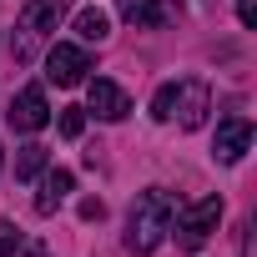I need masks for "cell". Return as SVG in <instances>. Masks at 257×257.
Returning a JSON list of instances; mask_svg holds the SVG:
<instances>
[{"label":"cell","mask_w":257,"mask_h":257,"mask_svg":"<svg viewBox=\"0 0 257 257\" xmlns=\"http://www.w3.org/2000/svg\"><path fill=\"white\" fill-rule=\"evenodd\" d=\"M167 222H172V192H162V187L137 192L132 212H126V247H132L137 257L157 252L162 237H167Z\"/></svg>","instance_id":"obj_1"},{"label":"cell","mask_w":257,"mask_h":257,"mask_svg":"<svg viewBox=\"0 0 257 257\" xmlns=\"http://www.w3.org/2000/svg\"><path fill=\"white\" fill-rule=\"evenodd\" d=\"M217 222H222V197H197V202H187V207H177V212H172L167 232L177 237V247H182V252H202V247L212 242Z\"/></svg>","instance_id":"obj_2"},{"label":"cell","mask_w":257,"mask_h":257,"mask_svg":"<svg viewBox=\"0 0 257 257\" xmlns=\"http://www.w3.org/2000/svg\"><path fill=\"white\" fill-rule=\"evenodd\" d=\"M61 11H66V0H31V6L21 11V21H16V41H11V51H16V61H21V66H31V61H36V51L51 41V31H56Z\"/></svg>","instance_id":"obj_3"},{"label":"cell","mask_w":257,"mask_h":257,"mask_svg":"<svg viewBox=\"0 0 257 257\" xmlns=\"http://www.w3.org/2000/svg\"><path fill=\"white\" fill-rule=\"evenodd\" d=\"M207 111H212V91H207V81H177L172 121H182V132H197V126H207Z\"/></svg>","instance_id":"obj_4"},{"label":"cell","mask_w":257,"mask_h":257,"mask_svg":"<svg viewBox=\"0 0 257 257\" xmlns=\"http://www.w3.org/2000/svg\"><path fill=\"white\" fill-rule=\"evenodd\" d=\"M86 71H91V56L81 51V46H51V56H46V76L56 81V86H81L86 81Z\"/></svg>","instance_id":"obj_5"},{"label":"cell","mask_w":257,"mask_h":257,"mask_svg":"<svg viewBox=\"0 0 257 257\" xmlns=\"http://www.w3.org/2000/svg\"><path fill=\"white\" fill-rule=\"evenodd\" d=\"M247 147H252V121L247 116H227V121H217V142H212V157L217 162H242L247 157Z\"/></svg>","instance_id":"obj_6"},{"label":"cell","mask_w":257,"mask_h":257,"mask_svg":"<svg viewBox=\"0 0 257 257\" xmlns=\"http://www.w3.org/2000/svg\"><path fill=\"white\" fill-rule=\"evenodd\" d=\"M11 126L16 132H41V126L51 121V101H46V86H26L16 101H11Z\"/></svg>","instance_id":"obj_7"},{"label":"cell","mask_w":257,"mask_h":257,"mask_svg":"<svg viewBox=\"0 0 257 257\" xmlns=\"http://www.w3.org/2000/svg\"><path fill=\"white\" fill-rule=\"evenodd\" d=\"M86 111H96L101 121H126V111H132V96H126L116 81H91V91H86Z\"/></svg>","instance_id":"obj_8"},{"label":"cell","mask_w":257,"mask_h":257,"mask_svg":"<svg viewBox=\"0 0 257 257\" xmlns=\"http://www.w3.org/2000/svg\"><path fill=\"white\" fill-rule=\"evenodd\" d=\"M71 187H76V172H71V167H51V172H46V182H41L36 212H41V217H51V212L71 197Z\"/></svg>","instance_id":"obj_9"},{"label":"cell","mask_w":257,"mask_h":257,"mask_svg":"<svg viewBox=\"0 0 257 257\" xmlns=\"http://www.w3.org/2000/svg\"><path fill=\"white\" fill-rule=\"evenodd\" d=\"M116 11L132 21V26H142V31H157V26H167V6L162 0H116Z\"/></svg>","instance_id":"obj_10"},{"label":"cell","mask_w":257,"mask_h":257,"mask_svg":"<svg viewBox=\"0 0 257 257\" xmlns=\"http://www.w3.org/2000/svg\"><path fill=\"white\" fill-rule=\"evenodd\" d=\"M76 36H81V41H96V46H101V41L111 36V16H106L101 6H86V11L76 16Z\"/></svg>","instance_id":"obj_11"},{"label":"cell","mask_w":257,"mask_h":257,"mask_svg":"<svg viewBox=\"0 0 257 257\" xmlns=\"http://www.w3.org/2000/svg\"><path fill=\"white\" fill-rule=\"evenodd\" d=\"M41 172H46V147H41V142L21 147V152H16V182H31V177H41Z\"/></svg>","instance_id":"obj_12"},{"label":"cell","mask_w":257,"mask_h":257,"mask_svg":"<svg viewBox=\"0 0 257 257\" xmlns=\"http://www.w3.org/2000/svg\"><path fill=\"white\" fill-rule=\"evenodd\" d=\"M172 106H177V81L157 86V96H152V116H157V121H172Z\"/></svg>","instance_id":"obj_13"},{"label":"cell","mask_w":257,"mask_h":257,"mask_svg":"<svg viewBox=\"0 0 257 257\" xmlns=\"http://www.w3.org/2000/svg\"><path fill=\"white\" fill-rule=\"evenodd\" d=\"M21 247H26V232L16 222H0V257H21Z\"/></svg>","instance_id":"obj_14"},{"label":"cell","mask_w":257,"mask_h":257,"mask_svg":"<svg viewBox=\"0 0 257 257\" xmlns=\"http://www.w3.org/2000/svg\"><path fill=\"white\" fill-rule=\"evenodd\" d=\"M81 132H86V106H66V111H61V137L76 142Z\"/></svg>","instance_id":"obj_15"},{"label":"cell","mask_w":257,"mask_h":257,"mask_svg":"<svg viewBox=\"0 0 257 257\" xmlns=\"http://www.w3.org/2000/svg\"><path fill=\"white\" fill-rule=\"evenodd\" d=\"M81 217H86V222H101V217H106V202H101V197H86V202H81Z\"/></svg>","instance_id":"obj_16"},{"label":"cell","mask_w":257,"mask_h":257,"mask_svg":"<svg viewBox=\"0 0 257 257\" xmlns=\"http://www.w3.org/2000/svg\"><path fill=\"white\" fill-rule=\"evenodd\" d=\"M237 21H242L247 31L257 26V0H237Z\"/></svg>","instance_id":"obj_17"},{"label":"cell","mask_w":257,"mask_h":257,"mask_svg":"<svg viewBox=\"0 0 257 257\" xmlns=\"http://www.w3.org/2000/svg\"><path fill=\"white\" fill-rule=\"evenodd\" d=\"M21 252H26V257H51V252H46V242H31V247H21Z\"/></svg>","instance_id":"obj_18"},{"label":"cell","mask_w":257,"mask_h":257,"mask_svg":"<svg viewBox=\"0 0 257 257\" xmlns=\"http://www.w3.org/2000/svg\"><path fill=\"white\" fill-rule=\"evenodd\" d=\"M0 167H6V152H0Z\"/></svg>","instance_id":"obj_19"}]
</instances>
